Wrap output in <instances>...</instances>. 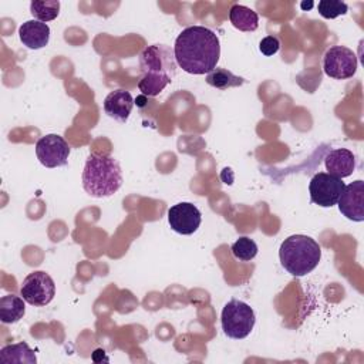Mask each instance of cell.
Masks as SVG:
<instances>
[{
    "label": "cell",
    "mask_w": 364,
    "mask_h": 364,
    "mask_svg": "<svg viewBox=\"0 0 364 364\" xmlns=\"http://www.w3.org/2000/svg\"><path fill=\"white\" fill-rule=\"evenodd\" d=\"M173 55L176 64L188 74H209L216 68L220 57L218 36L208 27L189 26L175 40Z\"/></svg>",
    "instance_id": "1"
},
{
    "label": "cell",
    "mask_w": 364,
    "mask_h": 364,
    "mask_svg": "<svg viewBox=\"0 0 364 364\" xmlns=\"http://www.w3.org/2000/svg\"><path fill=\"white\" fill-rule=\"evenodd\" d=\"M142 77L138 82L139 91L146 97H155L172 82L176 73L173 50L165 44H152L139 54Z\"/></svg>",
    "instance_id": "2"
},
{
    "label": "cell",
    "mask_w": 364,
    "mask_h": 364,
    "mask_svg": "<svg viewBox=\"0 0 364 364\" xmlns=\"http://www.w3.org/2000/svg\"><path fill=\"white\" fill-rule=\"evenodd\" d=\"M122 171L109 154H91L82 171V188L92 198H108L122 185Z\"/></svg>",
    "instance_id": "3"
},
{
    "label": "cell",
    "mask_w": 364,
    "mask_h": 364,
    "mask_svg": "<svg viewBox=\"0 0 364 364\" xmlns=\"http://www.w3.org/2000/svg\"><path fill=\"white\" fill-rule=\"evenodd\" d=\"M279 257L282 266L291 276L301 277L317 267L321 259V247L310 236L291 235L282 242Z\"/></svg>",
    "instance_id": "4"
},
{
    "label": "cell",
    "mask_w": 364,
    "mask_h": 364,
    "mask_svg": "<svg viewBox=\"0 0 364 364\" xmlns=\"http://www.w3.org/2000/svg\"><path fill=\"white\" fill-rule=\"evenodd\" d=\"M256 323V316L253 309L237 299L229 300L222 310L220 324L223 333L235 340L246 338Z\"/></svg>",
    "instance_id": "5"
},
{
    "label": "cell",
    "mask_w": 364,
    "mask_h": 364,
    "mask_svg": "<svg viewBox=\"0 0 364 364\" xmlns=\"http://www.w3.org/2000/svg\"><path fill=\"white\" fill-rule=\"evenodd\" d=\"M21 297L31 306H47L55 296V284L51 276L43 270L28 273L20 289Z\"/></svg>",
    "instance_id": "6"
},
{
    "label": "cell",
    "mask_w": 364,
    "mask_h": 364,
    "mask_svg": "<svg viewBox=\"0 0 364 364\" xmlns=\"http://www.w3.org/2000/svg\"><path fill=\"white\" fill-rule=\"evenodd\" d=\"M357 55L344 46L330 47L323 57V70L326 75L334 80L351 78L357 71Z\"/></svg>",
    "instance_id": "7"
},
{
    "label": "cell",
    "mask_w": 364,
    "mask_h": 364,
    "mask_svg": "<svg viewBox=\"0 0 364 364\" xmlns=\"http://www.w3.org/2000/svg\"><path fill=\"white\" fill-rule=\"evenodd\" d=\"M344 182L327 172L316 173L309 185L310 200L321 208H331L337 203L344 189Z\"/></svg>",
    "instance_id": "8"
},
{
    "label": "cell",
    "mask_w": 364,
    "mask_h": 364,
    "mask_svg": "<svg viewBox=\"0 0 364 364\" xmlns=\"http://www.w3.org/2000/svg\"><path fill=\"white\" fill-rule=\"evenodd\" d=\"M70 151L71 148L68 142L57 134H47L36 142L37 159L46 168L67 165Z\"/></svg>",
    "instance_id": "9"
},
{
    "label": "cell",
    "mask_w": 364,
    "mask_h": 364,
    "mask_svg": "<svg viewBox=\"0 0 364 364\" xmlns=\"http://www.w3.org/2000/svg\"><path fill=\"white\" fill-rule=\"evenodd\" d=\"M202 222L200 210L191 202H179L168 209V223L179 235H192Z\"/></svg>",
    "instance_id": "10"
},
{
    "label": "cell",
    "mask_w": 364,
    "mask_h": 364,
    "mask_svg": "<svg viewBox=\"0 0 364 364\" xmlns=\"http://www.w3.org/2000/svg\"><path fill=\"white\" fill-rule=\"evenodd\" d=\"M340 212L350 220H364V182L357 179L344 186L338 200Z\"/></svg>",
    "instance_id": "11"
},
{
    "label": "cell",
    "mask_w": 364,
    "mask_h": 364,
    "mask_svg": "<svg viewBox=\"0 0 364 364\" xmlns=\"http://www.w3.org/2000/svg\"><path fill=\"white\" fill-rule=\"evenodd\" d=\"M18 37L27 48L40 50L48 44L50 27L38 20H27L18 27Z\"/></svg>",
    "instance_id": "12"
},
{
    "label": "cell",
    "mask_w": 364,
    "mask_h": 364,
    "mask_svg": "<svg viewBox=\"0 0 364 364\" xmlns=\"http://www.w3.org/2000/svg\"><path fill=\"white\" fill-rule=\"evenodd\" d=\"M104 111L108 117L125 122L131 114V109L134 107V98L129 94V91L125 90H115L111 91L104 102H102Z\"/></svg>",
    "instance_id": "13"
},
{
    "label": "cell",
    "mask_w": 364,
    "mask_h": 364,
    "mask_svg": "<svg viewBox=\"0 0 364 364\" xmlns=\"http://www.w3.org/2000/svg\"><path fill=\"white\" fill-rule=\"evenodd\" d=\"M324 165H326V169L328 171L327 173L343 179L350 176L354 172L355 155L346 148L333 149L326 155Z\"/></svg>",
    "instance_id": "14"
},
{
    "label": "cell",
    "mask_w": 364,
    "mask_h": 364,
    "mask_svg": "<svg viewBox=\"0 0 364 364\" xmlns=\"http://www.w3.org/2000/svg\"><path fill=\"white\" fill-rule=\"evenodd\" d=\"M26 314L24 299L16 294H6L0 299V320L4 324L17 323Z\"/></svg>",
    "instance_id": "15"
},
{
    "label": "cell",
    "mask_w": 364,
    "mask_h": 364,
    "mask_svg": "<svg viewBox=\"0 0 364 364\" xmlns=\"http://www.w3.org/2000/svg\"><path fill=\"white\" fill-rule=\"evenodd\" d=\"M229 20L232 26L240 31H255L259 26L257 13L242 4H233L230 7Z\"/></svg>",
    "instance_id": "16"
},
{
    "label": "cell",
    "mask_w": 364,
    "mask_h": 364,
    "mask_svg": "<svg viewBox=\"0 0 364 364\" xmlns=\"http://www.w3.org/2000/svg\"><path fill=\"white\" fill-rule=\"evenodd\" d=\"M0 360L3 363H17V364H21V363L36 364L37 363L34 351L30 348V346L26 341L4 346L0 350Z\"/></svg>",
    "instance_id": "17"
},
{
    "label": "cell",
    "mask_w": 364,
    "mask_h": 364,
    "mask_svg": "<svg viewBox=\"0 0 364 364\" xmlns=\"http://www.w3.org/2000/svg\"><path fill=\"white\" fill-rule=\"evenodd\" d=\"M206 82L218 90H228L232 87H240L245 80L239 75H235L232 71L226 68L216 67L209 74H206Z\"/></svg>",
    "instance_id": "18"
},
{
    "label": "cell",
    "mask_w": 364,
    "mask_h": 364,
    "mask_svg": "<svg viewBox=\"0 0 364 364\" xmlns=\"http://www.w3.org/2000/svg\"><path fill=\"white\" fill-rule=\"evenodd\" d=\"M30 13L38 21H43V23L51 21L60 13V1L58 0H47V1L33 0L30 3Z\"/></svg>",
    "instance_id": "19"
},
{
    "label": "cell",
    "mask_w": 364,
    "mask_h": 364,
    "mask_svg": "<svg viewBox=\"0 0 364 364\" xmlns=\"http://www.w3.org/2000/svg\"><path fill=\"white\" fill-rule=\"evenodd\" d=\"M257 250L259 247L256 242L247 236H240L232 245V255L240 262H250L257 255Z\"/></svg>",
    "instance_id": "20"
},
{
    "label": "cell",
    "mask_w": 364,
    "mask_h": 364,
    "mask_svg": "<svg viewBox=\"0 0 364 364\" xmlns=\"http://www.w3.org/2000/svg\"><path fill=\"white\" fill-rule=\"evenodd\" d=\"M317 10L324 18H336L347 13L348 7L344 1L340 0H321L317 4Z\"/></svg>",
    "instance_id": "21"
},
{
    "label": "cell",
    "mask_w": 364,
    "mask_h": 364,
    "mask_svg": "<svg viewBox=\"0 0 364 364\" xmlns=\"http://www.w3.org/2000/svg\"><path fill=\"white\" fill-rule=\"evenodd\" d=\"M279 48H280V41H279V38L274 37V36H267V37H264V38L260 41V44H259L260 53L264 54V55H267V57L274 55V54L279 51Z\"/></svg>",
    "instance_id": "22"
}]
</instances>
